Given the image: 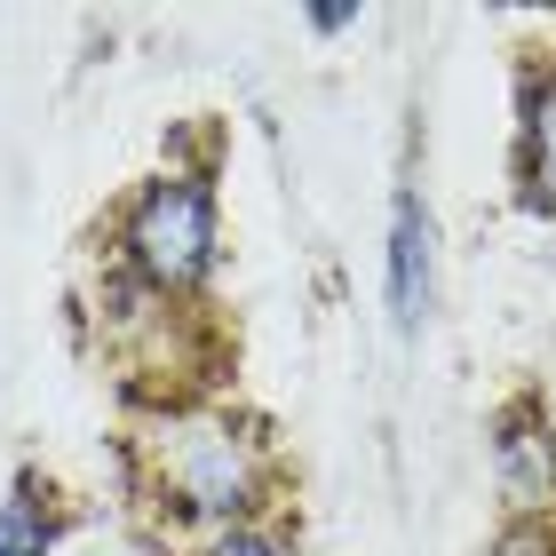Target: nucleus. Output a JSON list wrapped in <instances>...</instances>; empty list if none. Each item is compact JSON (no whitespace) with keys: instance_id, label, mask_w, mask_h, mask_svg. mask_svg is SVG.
<instances>
[{"instance_id":"obj_5","label":"nucleus","mask_w":556,"mask_h":556,"mask_svg":"<svg viewBox=\"0 0 556 556\" xmlns=\"http://www.w3.org/2000/svg\"><path fill=\"white\" fill-rule=\"evenodd\" d=\"M517 199L556 223V72H533L517 104Z\"/></svg>"},{"instance_id":"obj_8","label":"nucleus","mask_w":556,"mask_h":556,"mask_svg":"<svg viewBox=\"0 0 556 556\" xmlns=\"http://www.w3.org/2000/svg\"><path fill=\"white\" fill-rule=\"evenodd\" d=\"M485 556H556V533H548V525H509Z\"/></svg>"},{"instance_id":"obj_9","label":"nucleus","mask_w":556,"mask_h":556,"mask_svg":"<svg viewBox=\"0 0 556 556\" xmlns=\"http://www.w3.org/2000/svg\"><path fill=\"white\" fill-rule=\"evenodd\" d=\"M358 16H366L358 0H334V9H311V33H350Z\"/></svg>"},{"instance_id":"obj_7","label":"nucleus","mask_w":556,"mask_h":556,"mask_svg":"<svg viewBox=\"0 0 556 556\" xmlns=\"http://www.w3.org/2000/svg\"><path fill=\"white\" fill-rule=\"evenodd\" d=\"M207 556H287V548H278V533H263V525H223L207 541Z\"/></svg>"},{"instance_id":"obj_2","label":"nucleus","mask_w":556,"mask_h":556,"mask_svg":"<svg viewBox=\"0 0 556 556\" xmlns=\"http://www.w3.org/2000/svg\"><path fill=\"white\" fill-rule=\"evenodd\" d=\"M160 462V493L175 501V517H207V525H255L263 509V445L247 438L231 414H175L151 438Z\"/></svg>"},{"instance_id":"obj_4","label":"nucleus","mask_w":556,"mask_h":556,"mask_svg":"<svg viewBox=\"0 0 556 556\" xmlns=\"http://www.w3.org/2000/svg\"><path fill=\"white\" fill-rule=\"evenodd\" d=\"M438 311V223H429L421 191H397L390 207V326L421 334Z\"/></svg>"},{"instance_id":"obj_6","label":"nucleus","mask_w":556,"mask_h":556,"mask_svg":"<svg viewBox=\"0 0 556 556\" xmlns=\"http://www.w3.org/2000/svg\"><path fill=\"white\" fill-rule=\"evenodd\" d=\"M56 501H48L40 485H16L9 501H0V556H56Z\"/></svg>"},{"instance_id":"obj_3","label":"nucleus","mask_w":556,"mask_h":556,"mask_svg":"<svg viewBox=\"0 0 556 556\" xmlns=\"http://www.w3.org/2000/svg\"><path fill=\"white\" fill-rule=\"evenodd\" d=\"M493 493L509 501L517 525L556 517V429L533 397L501 406V421H493Z\"/></svg>"},{"instance_id":"obj_1","label":"nucleus","mask_w":556,"mask_h":556,"mask_svg":"<svg viewBox=\"0 0 556 556\" xmlns=\"http://www.w3.org/2000/svg\"><path fill=\"white\" fill-rule=\"evenodd\" d=\"M112 270H128L160 302H191L223 270L215 175L207 167H160L151 184H136L119 223H112Z\"/></svg>"}]
</instances>
